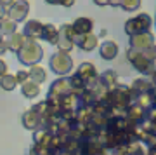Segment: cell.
<instances>
[{"label":"cell","instance_id":"1","mask_svg":"<svg viewBox=\"0 0 156 155\" xmlns=\"http://www.w3.org/2000/svg\"><path fill=\"white\" fill-rule=\"evenodd\" d=\"M104 98H106L108 103L111 105L113 115H125V113H127V108L134 103L130 87H128V85H122V84H118V85H115L113 89H109Z\"/></svg>","mask_w":156,"mask_h":155},{"label":"cell","instance_id":"2","mask_svg":"<svg viewBox=\"0 0 156 155\" xmlns=\"http://www.w3.org/2000/svg\"><path fill=\"white\" fill-rule=\"evenodd\" d=\"M42 58H44V47L38 44V40H31V39H26L23 49L17 52V61L24 66L38 65Z\"/></svg>","mask_w":156,"mask_h":155},{"label":"cell","instance_id":"3","mask_svg":"<svg viewBox=\"0 0 156 155\" xmlns=\"http://www.w3.org/2000/svg\"><path fill=\"white\" fill-rule=\"evenodd\" d=\"M151 26H153V17L147 12H140V14L125 21V33L128 37L147 33V32H151Z\"/></svg>","mask_w":156,"mask_h":155},{"label":"cell","instance_id":"4","mask_svg":"<svg viewBox=\"0 0 156 155\" xmlns=\"http://www.w3.org/2000/svg\"><path fill=\"white\" fill-rule=\"evenodd\" d=\"M127 59L130 61L132 66H134L139 73H142V75H149L151 77L153 72L156 70V63L149 61L140 51H135V49H130V47H128L127 49Z\"/></svg>","mask_w":156,"mask_h":155},{"label":"cell","instance_id":"5","mask_svg":"<svg viewBox=\"0 0 156 155\" xmlns=\"http://www.w3.org/2000/svg\"><path fill=\"white\" fill-rule=\"evenodd\" d=\"M50 70L56 73L57 77H66L68 73L73 70V58L68 52H61L57 51L54 54L50 56Z\"/></svg>","mask_w":156,"mask_h":155},{"label":"cell","instance_id":"6","mask_svg":"<svg viewBox=\"0 0 156 155\" xmlns=\"http://www.w3.org/2000/svg\"><path fill=\"white\" fill-rule=\"evenodd\" d=\"M75 39H76V33H75V30L69 23L66 25H62L59 28V40H57V51H61V52H71L73 47H75Z\"/></svg>","mask_w":156,"mask_h":155},{"label":"cell","instance_id":"7","mask_svg":"<svg viewBox=\"0 0 156 155\" xmlns=\"http://www.w3.org/2000/svg\"><path fill=\"white\" fill-rule=\"evenodd\" d=\"M30 14V2L28 0H14L11 7H7V17H11L12 21L21 23L24 21Z\"/></svg>","mask_w":156,"mask_h":155},{"label":"cell","instance_id":"8","mask_svg":"<svg viewBox=\"0 0 156 155\" xmlns=\"http://www.w3.org/2000/svg\"><path fill=\"white\" fill-rule=\"evenodd\" d=\"M76 73L85 80L87 87H92V85H94V84L99 80V73H97V68H95V66H94V63H90V61H85V63H82V65L78 66Z\"/></svg>","mask_w":156,"mask_h":155},{"label":"cell","instance_id":"9","mask_svg":"<svg viewBox=\"0 0 156 155\" xmlns=\"http://www.w3.org/2000/svg\"><path fill=\"white\" fill-rule=\"evenodd\" d=\"M154 91V85L151 82V78H135L132 85H130V93H132V100H137L140 94H147V93H153Z\"/></svg>","mask_w":156,"mask_h":155},{"label":"cell","instance_id":"10","mask_svg":"<svg viewBox=\"0 0 156 155\" xmlns=\"http://www.w3.org/2000/svg\"><path fill=\"white\" fill-rule=\"evenodd\" d=\"M75 45L80 47L82 51H85V52H92V51H95L97 47H99V39H97V35H94V33L76 35Z\"/></svg>","mask_w":156,"mask_h":155},{"label":"cell","instance_id":"11","mask_svg":"<svg viewBox=\"0 0 156 155\" xmlns=\"http://www.w3.org/2000/svg\"><path fill=\"white\" fill-rule=\"evenodd\" d=\"M23 33L26 39H31V40H40L44 37V23L38 21V19H28L26 25H24V30Z\"/></svg>","mask_w":156,"mask_h":155},{"label":"cell","instance_id":"12","mask_svg":"<svg viewBox=\"0 0 156 155\" xmlns=\"http://www.w3.org/2000/svg\"><path fill=\"white\" fill-rule=\"evenodd\" d=\"M21 122H23V127L28 129V131H33V133L42 127V117H40L33 108H30V110H26L23 113Z\"/></svg>","mask_w":156,"mask_h":155},{"label":"cell","instance_id":"13","mask_svg":"<svg viewBox=\"0 0 156 155\" xmlns=\"http://www.w3.org/2000/svg\"><path fill=\"white\" fill-rule=\"evenodd\" d=\"M153 44H154V35L151 33V32L130 37V49L144 51V49H147V47H151Z\"/></svg>","mask_w":156,"mask_h":155},{"label":"cell","instance_id":"14","mask_svg":"<svg viewBox=\"0 0 156 155\" xmlns=\"http://www.w3.org/2000/svg\"><path fill=\"white\" fill-rule=\"evenodd\" d=\"M118 52H120V47H118V44L115 40H104L99 45V54L102 59L106 61H113L118 56Z\"/></svg>","mask_w":156,"mask_h":155},{"label":"cell","instance_id":"15","mask_svg":"<svg viewBox=\"0 0 156 155\" xmlns=\"http://www.w3.org/2000/svg\"><path fill=\"white\" fill-rule=\"evenodd\" d=\"M68 93H71V85H69V80L68 77H61L54 80V82L50 84L49 87V94L47 96H64Z\"/></svg>","mask_w":156,"mask_h":155},{"label":"cell","instance_id":"16","mask_svg":"<svg viewBox=\"0 0 156 155\" xmlns=\"http://www.w3.org/2000/svg\"><path fill=\"white\" fill-rule=\"evenodd\" d=\"M73 30H75V33L76 35H87V33H92V30H94V21L90 19V17H76L75 21L71 23Z\"/></svg>","mask_w":156,"mask_h":155},{"label":"cell","instance_id":"17","mask_svg":"<svg viewBox=\"0 0 156 155\" xmlns=\"http://www.w3.org/2000/svg\"><path fill=\"white\" fill-rule=\"evenodd\" d=\"M42 40L49 42L50 45H57V40H59V28H57L56 25H52V23H45Z\"/></svg>","mask_w":156,"mask_h":155},{"label":"cell","instance_id":"18","mask_svg":"<svg viewBox=\"0 0 156 155\" xmlns=\"http://www.w3.org/2000/svg\"><path fill=\"white\" fill-rule=\"evenodd\" d=\"M24 42H26V37H24V33H19V32H16V33H12L9 39H7V44H9V51H12V52H19V51L23 49V45H24Z\"/></svg>","mask_w":156,"mask_h":155},{"label":"cell","instance_id":"19","mask_svg":"<svg viewBox=\"0 0 156 155\" xmlns=\"http://www.w3.org/2000/svg\"><path fill=\"white\" fill-rule=\"evenodd\" d=\"M21 93H23L24 98H28V100H35V98L40 94V84L33 82V80H28V82H24L21 85Z\"/></svg>","mask_w":156,"mask_h":155},{"label":"cell","instance_id":"20","mask_svg":"<svg viewBox=\"0 0 156 155\" xmlns=\"http://www.w3.org/2000/svg\"><path fill=\"white\" fill-rule=\"evenodd\" d=\"M68 80H69V85H71V93H75V94H82L85 89H87V84H85V80L80 75H78L76 72L73 73L71 77H68Z\"/></svg>","mask_w":156,"mask_h":155},{"label":"cell","instance_id":"21","mask_svg":"<svg viewBox=\"0 0 156 155\" xmlns=\"http://www.w3.org/2000/svg\"><path fill=\"white\" fill-rule=\"evenodd\" d=\"M52 136H54V134L50 133L47 127H40L38 131H35V134H33V143L44 145V146H49Z\"/></svg>","mask_w":156,"mask_h":155},{"label":"cell","instance_id":"22","mask_svg":"<svg viewBox=\"0 0 156 155\" xmlns=\"http://www.w3.org/2000/svg\"><path fill=\"white\" fill-rule=\"evenodd\" d=\"M28 73H30V80H33V82H37V84L45 82V78H47V70H45L44 66H40V65L30 66Z\"/></svg>","mask_w":156,"mask_h":155},{"label":"cell","instance_id":"23","mask_svg":"<svg viewBox=\"0 0 156 155\" xmlns=\"http://www.w3.org/2000/svg\"><path fill=\"white\" fill-rule=\"evenodd\" d=\"M0 32H2V35L4 37H11L12 33H16L17 32V23L12 21L11 17H2L0 19Z\"/></svg>","mask_w":156,"mask_h":155},{"label":"cell","instance_id":"24","mask_svg":"<svg viewBox=\"0 0 156 155\" xmlns=\"http://www.w3.org/2000/svg\"><path fill=\"white\" fill-rule=\"evenodd\" d=\"M99 80L104 84L108 89H113L115 85H118V73L115 72V70H106V72H102L99 75Z\"/></svg>","mask_w":156,"mask_h":155},{"label":"cell","instance_id":"25","mask_svg":"<svg viewBox=\"0 0 156 155\" xmlns=\"http://www.w3.org/2000/svg\"><path fill=\"white\" fill-rule=\"evenodd\" d=\"M0 87L4 89L5 93H12V91H14V89L17 87L16 75H11V73H5L4 77H0Z\"/></svg>","mask_w":156,"mask_h":155},{"label":"cell","instance_id":"26","mask_svg":"<svg viewBox=\"0 0 156 155\" xmlns=\"http://www.w3.org/2000/svg\"><path fill=\"white\" fill-rule=\"evenodd\" d=\"M78 100H80V106H94L95 101H97V96L92 89H85L82 94L78 96Z\"/></svg>","mask_w":156,"mask_h":155},{"label":"cell","instance_id":"27","mask_svg":"<svg viewBox=\"0 0 156 155\" xmlns=\"http://www.w3.org/2000/svg\"><path fill=\"white\" fill-rule=\"evenodd\" d=\"M140 4H142V0H122V9L127 12H135L140 9Z\"/></svg>","mask_w":156,"mask_h":155},{"label":"cell","instance_id":"28","mask_svg":"<svg viewBox=\"0 0 156 155\" xmlns=\"http://www.w3.org/2000/svg\"><path fill=\"white\" fill-rule=\"evenodd\" d=\"M140 52H142V54H144L149 61L156 63V44H153L151 47H147V49H144V51H140Z\"/></svg>","mask_w":156,"mask_h":155},{"label":"cell","instance_id":"29","mask_svg":"<svg viewBox=\"0 0 156 155\" xmlns=\"http://www.w3.org/2000/svg\"><path fill=\"white\" fill-rule=\"evenodd\" d=\"M16 80H17L19 85H23L24 82H28V80H30L28 70H17V72H16Z\"/></svg>","mask_w":156,"mask_h":155},{"label":"cell","instance_id":"30","mask_svg":"<svg viewBox=\"0 0 156 155\" xmlns=\"http://www.w3.org/2000/svg\"><path fill=\"white\" fill-rule=\"evenodd\" d=\"M9 52V44H7V40H2L0 42V56H4Z\"/></svg>","mask_w":156,"mask_h":155},{"label":"cell","instance_id":"31","mask_svg":"<svg viewBox=\"0 0 156 155\" xmlns=\"http://www.w3.org/2000/svg\"><path fill=\"white\" fill-rule=\"evenodd\" d=\"M5 73H9L7 72V63L4 59H0V77H4Z\"/></svg>","mask_w":156,"mask_h":155},{"label":"cell","instance_id":"32","mask_svg":"<svg viewBox=\"0 0 156 155\" xmlns=\"http://www.w3.org/2000/svg\"><path fill=\"white\" fill-rule=\"evenodd\" d=\"M146 153H147V150H146V148H142V146H139L137 150H134V152H130L128 155H146Z\"/></svg>","mask_w":156,"mask_h":155},{"label":"cell","instance_id":"33","mask_svg":"<svg viewBox=\"0 0 156 155\" xmlns=\"http://www.w3.org/2000/svg\"><path fill=\"white\" fill-rule=\"evenodd\" d=\"M44 2L49 6H62L64 4V0H44Z\"/></svg>","mask_w":156,"mask_h":155},{"label":"cell","instance_id":"34","mask_svg":"<svg viewBox=\"0 0 156 155\" xmlns=\"http://www.w3.org/2000/svg\"><path fill=\"white\" fill-rule=\"evenodd\" d=\"M109 2H111V0H94V4H95V6H99V7L109 6Z\"/></svg>","mask_w":156,"mask_h":155},{"label":"cell","instance_id":"35","mask_svg":"<svg viewBox=\"0 0 156 155\" xmlns=\"http://www.w3.org/2000/svg\"><path fill=\"white\" fill-rule=\"evenodd\" d=\"M12 4H14V0H0V6L5 7V9H7V7H11Z\"/></svg>","mask_w":156,"mask_h":155},{"label":"cell","instance_id":"36","mask_svg":"<svg viewBox=\"0 0 156 155\" xmlns=\"http://www.w3.org/2000/svg\"><path fill=\"white\" fill-rule=\"evenodd\" d=\"M109 6H111V7H120V6H122V0H111V2H109Z\"/></svg>","mask_w":156,"mask_h":155},{"label":"cell","instance_id":"37","mask_svg":"<svg viewBox=\"0 0 156 155\" xmlns=\"http://www.w3.org/2000/svg\"><path fill=\"white\" fill-rule=\"evenodd\" d=\"M151 82H153V85H154V89H156V70L153 72V75H151Z\"/></svg>","mask_w":156,"mask_h":155},{"label":"cell","instance_id":"38","mask_svg":"<svg viewBox=\"0 0 156 155\" xmlns=\"http://www.w3.org/2000/svg\"><path fill=\"white\" fill-rule=\"evenodd\" d=\"M153 105L156 106V89H154V91H153Z\"/></svg>","mask_w":156,"mask_h":155},{"label":"cell","instance_id":"39","mask_svg":"<svg viewBox=\"0 0 156 155\" xmlns=\"http://www.w3.org/2000/svg\"><path fill=\"white\" fill-rule=\"evenodd\" d=\"M2 40H4V35H2V32H0V42H2Z\"/></svg>","mask_w":156,"mask_h":155}]
</instances>
